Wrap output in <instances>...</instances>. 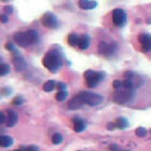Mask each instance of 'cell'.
Here are the masks:
<instances>
[{"label": "cell", "instance_id": "74e56055", "mask_svg": "<svg viewBox=\"0 0 151 151\" xmlns=\"http://www.w3.org/2000/svg\"><path fill=\"white\" fill-rule=\"evenodd\" d=\"M150 133H151V129H150Z\"/></svg>", "mask_w": 151, "mask_h": 151}, {"label": "cell", "instance_id": "277c9868", "mask_svg": "<svg viewBox=\"0 0 151 151\" xmlns=\"http://www.w3.org/2000/svg\"><path fill=\"white\" fill-rule=\"evenodd\" d=\"M85 81L88 88H95L96 85L101 81L104 80L105 75L103 73H97V71H93V70H88L84 73Z\"/></svg>", "mask_w": 151, "mask_h": 151}, {"label": "cell", "instance_id": "5b68a950", "mask_svg": "<svg viewBox=\"0 0 151 151\" xmlns=\"http://www.w3.org/2000/svg\"><path fill=\"white\" fill-rule=\"evenodd\" d=\"M81 95L82 99L84 101V105L88 104L90 106H97V105L101 104L103 101V97L101 95L95 94V93H91V92H81L79 93Z\"/></svg>", "mask_w": 151, "mask_h": 151}, {"label": "cell", "instance_id": "9c48e42d", "mask_svg": "<svg viewBox=\"0 0 151 151\" xmlns=\"http://www.w3.org/2000/svg\"><path fill=\"white\" fill-rule=\"evenodd\" d=\"M139 42H140L142 50L144 52H149L151 50V35H149V34H140Z\"/></svg>", "mask_w": 151, "mask_h": 151}, {"label": "cell", "instance_id": "ffe728a7", "mask_svg": "<svg viewBox=\"0 0 151 151\" xmlns=\"http://www.w3.org/2000/svg\"><path fill=\"white\" fill-rule=\"evenodd\" d=\"M134 88V82L129 79H125L124 81H122V88H126V90H133Z\"/></svg>", "mask_w": 151, "mask_h": 151}, {"label": "cell", "instance_id": "ac0fdd59", "mask_svg": "<svg viewBox=\"0 0 151 151\" xmlns=\"http://www.w3.org/2000/svg\"><path fill=\"white\" fill-rule=\"evenodd\" d=\"M116 125L118 129H126L127 126H129V121L125 119V118H118V119L116 120Z\"/></svg>", "mask_w": 151, "mask_h": 151}, {"label": "cell", "instance_id": "7c38bea8", "mask_svg": "<svg viewBox=\"0 0 151 151\" xmlns=\"http://www.w3.org/2000/svg\"><path fill=\"white\" fill-rule=\"evenodd\" d=\"M17 120H19V116H17V113L13 110L8 111V116H6V124L8 126L12 127L17 123Z\"/></svg>", "mask_w": 151, "mask_h": 151}, {"label": "cell", "instance_id": "ba28073f", "mask_svg": "<svg viewBox=\"0 0 151 151\" xmlns=\"http://www.w3.org/2000/svg\"><path fill=\"white\" fill-rule=\"evenodd\" d=\"M116 50V45L114 43H107V42H101L98 45V51L104 56H111Z\"/></svg>", "mask_w": 151, "mask_h": 151}, {"label": "cell", "instance_id": "836d02e7", "mask_svg": "<svg viewBox=\"0 0 151 151\" xmlns=\"http://www.w3.org/2000/svg\"><path fill=\"white\" fill-rule=\"evenodd\" d=\"M109 150H110V151H119L120 148L116 145H111L110 148H109Z\"/></svg>", "mask_w": 151, "mask_h": 151}, {"label": "cell", "instance_id": "d6a6232c", "mask_svg": "<svg viewBox=\"0 0 151 151\" xmlns=\"http://www.w3.org/2000/svg\"><path fill=\"white\" fill-rule=\"evenodd\" d=\"M116 127V123H108L107 125V129H109V131H112V129H114Z\"/></svg>", "mask_w": 151, "mask_h": 151}, {"label": "cell", "instance_id": "83f0119b", "mask_svg": "<svg viewBox=\"0 0 151 151\" xmlns=\"http://www.w3.org/2000/svg\"><path fill=\"white\" fill-rule=\"evenodd\" d=\"M8 21H9V17H8V15H6V14L0 15V22H1V23H3V24H4V23H6Z\"/></svg>", "mask_w": 151, "mask_h": 151}, {"label": "cell", "instance_id": "603a6c76", "mask_svg": "<svg viewBox=\"0 0 151 151\" xmlns=\"http://www.w3.org/2000/svg\"><path fill=\"white\" fill-rule=\"evenodd\" d=\"M67 92L66 91H60L56 94V99L58 101H64L67 98Z\"/></svg>", "mask_w": 151, "mask_h": 151}, {"label": "cell", "instance_id": "7a4b0ae2", "mask_svg": "<svg viewBox=\"0 0 151 151\" xmlns=\"http://www.w3.org/2000/svg\"><path fill=\"white\" fill-rule=\"evenodd\" d=\"M62 62L63 60H62L60 53L58 51L54 50L49 51L42 60L44 67L50 70L51 73H56L57 70L60 69V67L62 66Z\"/></svg>", "mask_w": 151, "mask_h": 151}, {"label": "cell", "instance_id": "8fae6325", "mask_svg": "<svg viewBox=\"0 0 151 151\" xmlns=\"http://www.w3.org/2000/svg\"><path fill=\"white\" fill-rule=\"evenodd\" d=\"M13 64L15 67L16 71H23L26 68V62L22 56H19V54L13 58Z\"/></svg>", "mask_w": 151, "mask_h": 151}, {"label": "cell", "instance_id": "e575fe53", "mask_svg": "<svg viewBox=\"0 0 151 151\" xmlns=\"http://www.w3.org/2000/svg\"><path fill=\"white\" fill-rule=\"evenodd\" d=\"M2 2H6V1H9V0H1Z\"/></svg>", "mask_w": 151, "mask_h": 151}, {"label": "cell", "instance_id": "6da1fadb", "mask_svg": "<svg viewBox=\"0 0 151 151\" xmlns=\"http://www.w3.org/2000/svg\"><path fill=\"white\" fill-rule=\"evenodd\" d=\"M15 43H17V45L22 47H28L29 45L36 43L39 39L38 32L34 29L27 30V32H16L14 37H13Z\"/></svg>", "mask_w": 151, "mask_h": 151}, {"label": "cell", "instance_id": "cb8c5ba5", "mask_svg": "<svg viewBox=\"0 0 151 151\" xmlns=\"http://www.w3.org/2000/svg\"><path fill=\"white\" fill-rule=\"evenodd\" d=\"M23 103H24V98H23L22 96H16L12 101V104L15 105V106H21Z\"/></svg>", "mask_w": 151, "mask_h": 151}, {"label": "cell", "instance_id": "484cf974", "mask_svg": "<svg viewBox=\"0 0 151 151\" xmlns=\"http://www.w3.org/2000/svg\"><path fill=\"white\" fill-rule=\"evenodd\" d=\"M113 88H116V90H120V88H122V81H120V80H116V81H113Z\"/></svg>", "mask_w": 151, "mask_h": 151}, {"label": "cell", "instance_id": "1f68e13d", "mask_svg": "<svg viewBox=\"0 0 151 151\" xmlns=\"http://www.w3.org/2000/svg\"><path fill=\"white\" fill-rule=\"evenodd\" d=\"M6 49L9 51H14V45H13V43H11V42H8V43L6 44Z\"/></svg>", "mask_w": 151, "mask_h": 151}, {"label": "cell", "instance_id": "3957f363", "mask_svg": "<svg viewBox=\"0 0 151 151\" xmlns=\"http://www.w3.org/2000/svg\"><path fill=\"white\" fill-rule=\"evenodd\" d=\"M134 97V92L133 90H126V88H120L116 90V92L113 94L112 99L118 104H125L132 101Z\"/></svg>", "mask_w": 151, "mask_h": 151}, {"label": "cell", "instance_id": "f546056e", "mask_svg": "<svg viewBox=\"0 0 151 151\" xmlns=\"http://www.w3.org/2000/svg\"><path fill=\"white\" fill-rule=\"evenodd\" d=\"M25 151H39L37 146H29L25 149Z\"/></svg>", "mask_w": 151, "mask_h": 151}, {"label": "cell", "instance_id": "9a60e30c", "mask_svg": "<svg viewBox=\"0 0 151 151\" xmlns=\"http://www.w3.org/2000/svg\"><path fill=\"white\" fill-rule=\"evenodd\" d=\"M90 43H91V39L88 35H82L80 37V40H79L78 47L81 49V50H86L88 47H90Z\"/></svg>", "mask_w": 151, "mask_h": 151}, {"label": "cell", "instance_id": "30bf717a", "mask_svg": "<svg viewBox=\"0 0 151 151\" xmlns=\"http://www.w3.org/2000/svg\"><path fill=\"white\" fill-rule=\"evenodd\" d=\"M83 105H84V101L82 99L81 95L78 94L69 101V103H68V108L71 109V110H77L79 108H81Z\"/></svg>", "mask_w": 151, "mask_h": 151}, {"label": "cell", "instance_id": "4dcf8cb0", "mask_svg": "<svg viewBox=\"0 0 151 151\" xmlns=\"http://www.w3.org/2000/svg\"><path fill=\"white\" fill-rule=\"evenodd\" d=\"M67 86H66V84H65V83H58V84H57V88H58V90H60V91H65V88H66Z\"/></svg>", "mask_w": 151, "mask_h": 151}, {"label": "cell", "instance_id": "f35d334b", "mask_svg": "<svg viewBox=\"0 0 151 151\" xmlns=\"http://www.w3.org/2000/svg\"><path fill=\"white\" fill-rule=\"evenodd\" d=\"M125 151H127V150H125Z\"/></svg>", "mask_w": 151, "mask_h": 151}, {"label": "cell", "instance_id": "8d00e7d4", "mask_svg": "<svg viewBox=\"0 0 151 151\" xmlns=\"http://www.w3.org/2000/svg\"><path fill=\"white\" fill-rule=\"evenodd\" d=\"M2 63V60H1V57H0V64Z\"/></svg>", "mask_w": 151, "mask_h": 151}, {"label": "cell", "instance_id": "d590c367", "mask_svg": "<svg viewBox=\"0 0 151 151\" xmlns=\"http://www.w3.org/2000/svg\"><path fill=\"white\" fill-rule=\"evenodd\" d=\"M14 151H23L22 149H17V150H14Z\"/></svg>", "mask_w": 151, "mask_h": 151}, {"label": "cell", "instance_id": "d4e9b609", "mask_svg": "<svg viewBox=\"0 0 151 151\" xmlns=\"http://www.w3.org/2000/svg\"><path fill=\"white\" fill-rule=\"evenodd\" d=\"M136 135L139 136V137H144V136L147 134V129H144V127H138V129H136Z\"/></svg>", "mask_w": 151, "mask_h": 151}, {"label": "cell", "instance_id": "8992f818", "mask_svg": "<svg viewBox=\"0 0 151 151\" xmlns=\"http://www.w3.org/2000/svg\"><path fill=\"white\" fill-rule=\"evenodd\" d=\"M41 23H42L43 26H45L47 28H50V29H55L58 26L57 17L51 12L44 13L43 15H42V17H41Z\"/></svg>", "mask_w": 151, "mask_h": 151}, {"label": "cell", "instance_id": "d6986e66", "mask_svg": "<svg viewBox=\"0 0 151 151\" xmlns=\"http://www.w3.org/2000/svg\"><path fill=\"white\" fill-rule=\"evenodd\" d=\"M54 88H55V81H53V80H49L43 84V91L45 92L53 91Z\"/></svg>", "mask_w": 151, "mask_h": 151}, {"label": "cell", "instance_id": "f1b7e54d", "mask_svg": "<svg viewBox=\"0 0 151 151\" xmlns=\"http://www.w3.org/2000/svg\"><path fill=\"white\" fill-rule=\"evenodd\" d=\"M6 121V116H4V113L0 111V124L4 123Z\"/></svg>", "mask_w": 151, "mask_h": 151}, {"label": "cell", "instance_id": "2e32d148", "mask_svg": "<svg viewBox=\"0 0 151 151\" xmlns=\"http://www.w3.org/2000/svg\"><path fill=\"white\" fill-rule=\"evenodd\" d=\"M13 144V139L10 136L6 135H1L0 136V147L3 148H8Z\"/></svg>", "mask_w": 151, "mask_h": 151}, {"label": "cell", "instance_id": "5bb4252c", "mask_svg": "<svg viewBox=\"0 0 151 151\" xmlns=\"http://www.w3.org/2000/svg\"><path fill=\"white\" fill-rule=\"evenodd\" d=\"M97 6L96 1H92V0H79V6L82 10H92Z\"/></svg>", "mask_w": 151, "mask_h": 151}, {"label": "cell", "instance_id": "44dd1931", "mask_svg": "<svg viewBox=\"0 0 151 151\" xmlns=\"http://www.w3.org/2000/svg\"><path fill=\"white\" fill-rule=\"evenodd\" d=\"M10 73V66L8 64H0V76H6Z\"/></svg>", "mask_w": 151, "mask_h": 151}, {"label": "cell", "instance_id": "52a82bcc", "mask_svg": "<svg viewBox=\"0 0 151 151\" xmlns=\"http://www.w3.org/2000/svg\"><path fill=\"white\" fill-rule=\"evenodd\" d=\"M126 13L122 9H114L112 12V21L113 24L116 27H122L126 23Z\"/></svg>", "mask_w": 151, "mask_h": 151}, {"label": "cell", "instance_id": "4316f807", "mask_svg": "<svg viewBox=\"0 0 151 151\" xmlns=\"http://www.w3.org/2000/svg\"><path fill=\"white\" fill-rule=\"evenodd\" d=\"M4 13L6 15L8 14H12L13 13V6H4Z\"/></svg>", "mask_w": 151, "mask_h": 151}, {"label": "cell", "instance_id": "e0dca14e", "mask_svg": "<svg viewBox=\"0 0 151 151\" xmlns=\"http://www.w3.org/2000/svg\"><path fill=\"white\" fill-rule=\"evenodd\" d=\"M79 40H80V37H79V35L75 34V32H73V34H70L68 36V43L71 47H77L79 44Z\"/></svg>", "mask_w": 151, "mask_h": 151}, {"label": "cell", "instance_id": "7402d4cb", "mask_svg": "<svg viewBox=\"0 0 151 151\" xmlns=\"http://www.w3.org/2000/svg\"><path fill=\"white\" fill-rule=\"evenodd\" d=\"M63 142V136L60 135V133H55L53 136H52V142L54 145H58Z\"/></svg>", "mask_w": 151, "mask_h": 151}, {"label": "cell", "instance_id": "4fadbf2b", "mask_svg": "<svg viewBox=\"0 0 151 151\" xmlns=\"http://www.w3.org/2000/svg\"><path fill=\"white\" fill-rule=\"evenodd\" d=\"M85 126H86V124H85L84 120H82L81 118H75L73 119V129H75V132H83L85 129Z\"/></svg>", "mask_w": 151, "mask_h": 151}]
</instances>
